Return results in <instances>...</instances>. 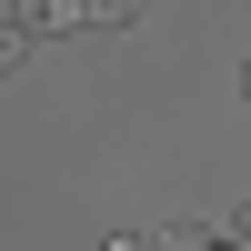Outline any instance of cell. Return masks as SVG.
Listing matches in <instances>:
<instances>
[{
	"mask_svg": "<svg viewBox=\"0 0 251 251\" xmlns=\"http://www.w3.org/2000/svg\"><path fill=\"white\" fill-rule=\"evenodd\" d=\"M10 20L30 40H50V30H91V0H10Z\"/></svg>",
	"mask_w": 251,
	"mask_h": 251,
	"instance_id": "1",
	"label": "cell"
},
{
	"mask_svg": "<svg viewBox=\"0 0 251 251\" xmlns=\"http://www.w3.org/2000/svg\"><path fill=\"white\" fill-rule=\"evenodd\" d=\"M211 241H221V231H211V221H171V231H161L151 251H211Z\"/></svg>",
	"mask_w": 251,
	"mask_h": 251,
	"instance_id": "2",
	"label": "cell"
},
{
	"mask_svg": "<svg viewBox=\"0 0 251 251\" xmlns=\"http://www.w3.org/2000/svg\"><path fill=\"white\" fill-rule=\"evenodd\" d=\"M20 50H30V30H20V20H0V80L20 71Z\"/></svg>",
	"mask_w": 251,
	"mask_h": 251,
	"instance_id": "3",
	"label": "cell"
},
{
	"mask_svg": "<svg viewBox=\"0 0 251 251\" xmlns=\"http://www.w3.org/2000/svg\"><path fill=\"white\" fill-rule=\"evenodd\" d=\"M91 20H100V30H131V20H141V0H91Z\"/></svg>",
	"mask_w": 251,
	"mask_h": 251,
	"instance_id": "4",
	"label": "cell"
},
{
	"mask_svg": "<svg viewBox=\"0 0 251 251\" xmlns=\"http://www.w3.org/2000/svg\"><path fill=\"white\" fill-rule=\"evenodd\" d=\"M221 231H231V241H251V201H241V211H231V221H221Z\"/></svg>",
	"mask_w": 251,
	"mask_h": 251,
	"instance_id": "5",
	"label": "cell"
},
{
	"mask_svg": "<svg viewBox=\"0 0 251 251\" xmlns=\"http://www.w3.org/2000/svg\"><path fill=\"white\" fill-rule=\"evenodd\" d=\"M241 91H251V60H241Z\"/></svg>",
	"mask_w": 251,
	"mask_h": 251,
	"instance_id": "6",
	"label": "cell"
}]
</instances>
